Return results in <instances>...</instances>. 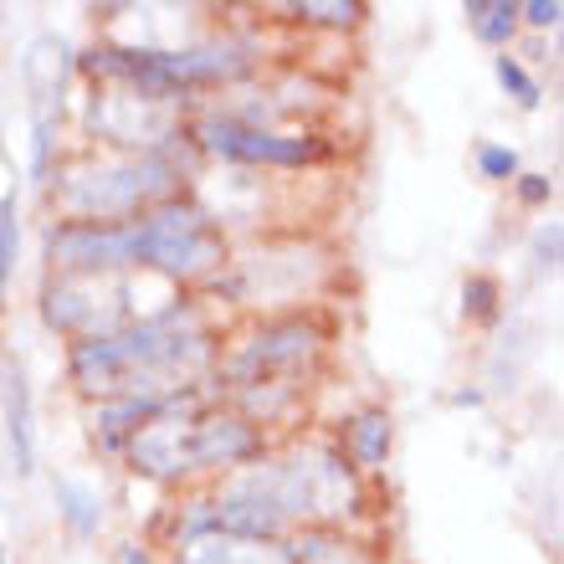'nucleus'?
Instances as JSON below:
<instances>
[{"label": "nucleus", "instance_id": "nucleus-1", "mask_svg": "<svg viewBox=\"0 0 564 564\" xmlns=\"http://www.w3.org/2000/svg\"><path fill=\"white\" fill-rule=\"evenodd\" d=\"M200 359H206V339L180 313H170L160 324L77 344L73 375L77 386L93 390V395H129V401H139V390H154V380H164V375L170 380L191 375Z\"/></svg>", "mask_w": 564, "mask_h": 564}, {"label": "nucleus", "instance_id": "nucleus-2", "mask_svg": "<svg viewBox=\"0 0 564 564\" xmlns=\"http://www.w3.org/2000/svg\"><path fill=\"white\" fill-rule=\"evenodd\" d=\"M252 426L237 416H206V421H175L149 416L134 436V462L149 477H180L195 467H226V462L252 457Z\"/></svg>", "mask_w": 564, "mask_h": 564}, {"label": "nucleus", "instance_id": "nucleus-3", "mask_svg": "<svg viewBox=\"0 0 564 564\" xmlns=\"http://www.w3.org/2000/svg\"><path fill=\"white\" fill-rule=\"evenodd\" d=\"M88 67L104 77H119L144 98H164L185 83H216V77L241 73L247 57L226 52V46H206V52H119V46H104L88 57Z\"/></svg>", "mask_w": 564, "mask_h": 564}, {"label": "nucleus", "instance_id": "nucleus-4", "mask_svg": "<svg viewBox=\"0 0 564 564\" xmlns=\"http://www.w3.org/2000/svg\"><path fill=\"white\" fill-rule=\"evenodd\" d=\"M134 241H139V262L175 278H195L221 262V237L206 226V216L191 206H164L144 221H134Z\"/></svg>", "mask_w": 564, "mask_h": 564}, {"label": "nucleus", "instance_id": "nucleus-5", "mask_svg": "<svg viewBox=\"0 0 564 564\" xmlns=\"http://www.w3.org/2000/svg\"><path fill=\"white\" fill-rule=\"evenodd\" d=\"M200 139H206V149L226 154V160H241V164H308V160H318V144H313V139L272 134V129H252V123H237V119H206L200 123Z\"/></svg>", "mask_w": 564, "mask_h": 564}, {"label": "nucleus", "instance_id": "nucleus-6", "mask_svg": "<svg viewBox=\"0 0 564 564\" xmlns=\"http://www.w3.org/2000/svg\"><path fill=\"white\" fill-rule=\"evenodd\" d=\"M52 262L77 268V272L129 268V262H139L134 221H129V226H104V221H98V226H93V221L62 226V231H52Z\"/></svg>", "mask_w": 564, "mask_h": 564}, {"label": "nucleus", "instance_id": "nucleus-7", "mask_svg": "<svg viewBox=\"0 0 564 564\" xmlns=\"http://www.w3.org/2000/svg\"><path fill=\"white\" fill-rule=\"evenodd\" d=\"M164 185H170L164 164H129V170H108L104 180H93L88 191H73V206L93 210V216H113V210H129L149 195H160Z\"/></svg>", "mask_w": 564, "mask_h": 564}, {"label": "nucleus", "instance_id": "nucleus-8", "mask_svg": "<svg viewBox=\"0 0 564 564\" xmlns=\"http://www.w3.org/2000/svg\"><path fill=\"white\" fill-rule=\"evenodd\" d=\"M206 529V523H191ZM180 564H297V550H282L272 539H237V534H185V560Z\"/></svg>", "mask_w": 564, "mask_h": 564}, {"label": "nucleus", "instance_id": "nucleus-9", "mask_svg": "<svg viewBox=\"0 0 564 564\" xmlns=\"http://www.w3.org/2000/svg\"><path fill=\"white\" fill-rule=\"evenodd\" d=\"M6 421H11L15 473H31V462H36V446H31V386L15 365H11V375H6Z\"/></svg>", "mask_w": 564, "mask_h": 564}, {"label": "nucleus", "instance_id": "nucleus-10", "mask_svg": "<svg viewBox=\"0 0 564 564\" xmlns=\"http://www.w3.org/2000/svg\"><path fill=\"white\" fill-rule=\"evenodd\" d=\"M467 21H473L477 42L488 46H503L519 26V6H508V0H467Z\"/></svg>", "mask_w": 564, "mask_h": 564}, {"label": "nucleus", "instance_id": "nucleus-11", "mask_svg": "<svg viewBox=\"0 0 564 564\" xmlns=\"http://www.w3.org/2000/svg\"><path fill=\"white\" fill-rule=\"evenodd\" d=\"M57 503L77 534H93V529L104 523V498L93 488H83V482H57Z\"/></svg>", "mask_w": 564, "mask_h": 564}, {"label": "nucleus", "instance_id": "nucleus-12", "mask_svg": "<svg viewBox=\"0 0 564 564\" xmlns=\"http://www.w3.org/2000/svg\"><path fill=\"white\" fill-rule=\"evenodd\" d=\"M349 446H355V457L365 462V467H375V462H386V452H390V421L380 416V411H370V416H359L355 426H349Z\"/></svg>", "mask_w": 564, "mask_h": 564}, {"label": "nucleus", "instance_id": "nucleus-13", "mask_svg": "<svg viewBox=\"0 0 564 564\" xmlns=\"http://www.w3.org/2000/svg\"><path fill=\"white\" fill-rule=\"evenodd\" d=\"M498 83H503V88L519 98V108H539V83L523 73L513 57H498Z\"/></svg>", "mask_w": 564, "mask_h": 564}, {"label": "nucleus", "instance_id": "nucleus-14", "mask_svg": "<svg viewBox=\"0 0 564 564\" xmlns=\"http://www.w3.org/2000/svg\"><path fill=\"white\" fill-rule=\"evenodd\" d=\"M297 15H308V21H328V26H349L355 15H365L359 0H308V6H297Z\"/></svg>", "mask_w": 564, "mask_h": 564}, {"label": "nucleus", "instance_id": "nucleus-15", "mask_svg": "<svg viewBox=\"0 0 564 564\" xmlns=\"http://www.w3.org/2000/svg\"><path fill=\"white\" fill-rule=\"evenodd\" d=\"M15 268V195H0V288Z\"/></svg>", "mask_w": 564, "mask_h": 564}, {"label": "nucleus", "instance_id": "nucleus-16", "mask_svg": "<svg viewBox=\"0 0 564 564\" xmlns=\"http://www.w3.org/2000/svg\"><path fill=\"white\" fill-rule=\"evenodd\" d=\"M477 164H482V175L488 180H508L513 170H519V154H513V149H498V144H482L477 149Z\"/></svg>", "mask_w": 564, "mask_h": 564}, {"label": "nucleus", "instance_id": "nucleus-17", "mask_svg": "<svg viewBox=\"0 0 564 564\" xmlns=\"http://www.w3.org/2000/svg\"><path fill=\"white\" fill-rule=\"evenodd\" d=\"M467 313L473 318H492V303H498V288H492V278H467Z\"/></svg>", "mask_w": 564, "mask_h": 564}, {"label": "nucleus", "instance_id": "nucleus-18", "mask_svg": "<svg viewBox=\"0 0 564 564\" xmlns=\"http://www.w3.org/2000/svg\"><path fill=\"white\" fill-rule=\"evenodd\" d=\"M519 15H529L534 26H554V21L564 15V6H560V0H534V6H523Z\"/></svg>", "mask_w": 564, "mask_h": 564}, {"label": "nucleus", "instance_id": "nucleus-19", "mask_svg": "<svg viewBox=\"0 0 564 564\" xmlns=\"http://www.w3.org/2000/svg\"><path fill=\"white\" fill-rule=\"evenodd\" d=\"M550 191H554V185H550L544 175H523V185H519V195L529 200V206H539V200H550Z\"/></svg>", "mask_w": 564, "mask_h": 564}, {"label": "nucleus", "instance_id": "nucleus-20", "mask_svg": "<svg viewBox=\"0 0 564 564\" xmlns=\"http://www.w3.org/2000/svg\"><path fill=\"white\" fill-rule=\"evenodd\" d=\"M123 564H149V554L144 550H129V560H123Z\"/></svg>", "mask_w": 564, "mask_h": 564}, {"label": "nucleus", "instance_id": "nucleus-21", "mask_svg": "<svg viewBox=\"0 0 564 564\" xmlns=\"http://www.w3.org/2000/svg\"><path fill=\"white\" fill-rule=\"evenodd\" d=\"M0 564H6V554H0Z\"/></svg>", "mask_w": 564, "mask_h": 564}]
</instances>
